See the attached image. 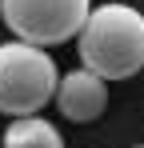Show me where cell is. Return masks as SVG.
Returning a JSON list of instances; mask_svg holds the SVG:
<instances>
[{
	"label": "cell",
	"instance_id": "2",
	"mask_svg": "<svg viewBox=\"0 0 144 148\" xmlns=\"http://www.w3.org/2000/svg\"><path fill=\"white\" fill-rule=\"evenodd\" d=\"M56 60L48 48L28 40L0 44V112L4 116H28L40 112L56 92Z\"/></svg>",
	"mask_w": 144,
	"mask_h": 148
},
{
	"label": "cell",
	"instance_id": "1",
	"mask_svg": "<svg viewBox=\"0 0 144 148\" xmlns=\"http://www.w3.org/2000/svg\"><path fill=\"white\" fill-rule=\"evenodd\" d=\"M80 64L104 80H132L144 68V12L132 4L88 8L80 24Z\"/></svg>",
	"mask_w": 144,
	"mask_h": 148
},
{
	"label": "cell",
	"instance_id": "4",
	"mask_svg": "<svg viewBox=\"0 0 144 148\" xmlns=\"http://www.w3.org/2000/svg\"><path fill=\"white\" fill-rule=\"evenodd\" d=\"M52 100H56V108H60L72 124H92L96 116H104V108H108V80L88 72V68H76V72H68L64 80H56Z\"/></svg>",
	"mask_w": 144,
	"mask_h": 148
},
{
	"label": "cell",
	"instance_id": "3",
	"mask_svg": "<svg viewBox=\"0 0 144 148\" xmlns=\"http://www.w3.org/2000/svg\"><path fill=\"white\" fill-rule=\"evenodd\" d=\"M88 8L92 0H0V20L16 40L56 48L80 32Z\"/></svg>",
	"mask_w": 144,
	"mask_h": 148
},
{
	"label": "cell",
	"instance_id": "5",
	"mask_svg": "<svg viewBox=\"0 0 144 148\" xmlns=\"http://www.w3.org/2000/svg\"><path fill=\"white\" fill-rule=\"evenodd\" d=\"M60 144H64V136L40 112L12 116V124L4 128V148H60Z\"/></svg>",
	"mask_w": 144,
	"mask_h": 148
}]
</instances>
